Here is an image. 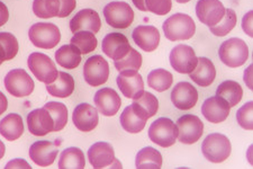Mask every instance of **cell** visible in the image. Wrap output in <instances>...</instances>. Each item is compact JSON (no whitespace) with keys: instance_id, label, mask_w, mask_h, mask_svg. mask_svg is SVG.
Here are the masks:
<instances>
[{"instance_id":"1","label":"cell","mask_w":253,"mask_h":169,"mask_svg":"<svg viewBox=\"0 0 253 169\" xmlns=\"http://www.w3.org/2000/svg\"><path fill=\"white\" fill-rule=\"evenodd\" d=\"M165 36L170 41L189 40L196 32V24L189 15L174 14L163 23Z\"/></svg>"},{"instance_id":"2","label":"cell","mask_w":253,"mask_h":169,"mask_svg":"<svg viewBox=\"0 0 253 169\" xmlns=\"http://www.w3.org/2000/svg\"><path fill=\"white\" fill-rule=\"evenodd\" d=\"M218 56L227 67L238 68L246 63L249 59V48L243 40L232 38L222 43Z\"/></svg>"},{"instance_id":"3","label":"cell","mask_w":253,"mask_h":169,"mask_svg":"<svg viewBox=\"0 0 253 169\" xmlns=\"http://www.w3.org/2000/svg\"><path fill=\"white\" fill-rule=\"evenodd\" d=\"M203 155L208 162L221 164L230 157L232 146L230 140L221 133L207 135L202 146Z\"/></svg>"},{"instance_id":"4","label":"cell","mask_w":253,"mask_h":169,"mask_svg":"<svg viewBox=\"0 0 253 169\" xmlns=\"http://www.w3.org/2000/svg\"><path fill=\"white\" fill-rule=\"evenodd\" d=\"M31 42L36 48L50 50L60 43L61 33L59 27L51 23H36L28 32Z\"/></svg>"},{"instance_id":"5","label":"cell","mask_w":253,"mask_h":169,"mask_svg":"<svg viewBox=\"0 0 253 169\" xmlns=\"http://www.w3.org/2000/svg\"><path fill=\"white\" fill-rule=\"evenodd\" d=\"M149 138L154 144L162 148L173 146L178 138V127L168 117H160L151 124Z\"/></svg>"},{"instance_id":"6","label":"cell","mask_w":253,"mask_h":169,"mask_svg":"<svg viewBox=\"0 0 253 169\" xmlns=\"http://www.w3.org/2000/svg\"><path fill=\"white\" fill-rule=\"evenodd\" d=\"M28 68L36 79L44 84H51L59 75L54 62L50 56L41 52H34L30 55L27 60Z\"/></svg>"},{"instance_id":"7","label":"cell","mask_w":253,"mask_h":169,"mask_svg":"<svg viewBox=\"0 0 253 169\" xmlns=\"http://www.w3.org/2000/svg\"><path fill=\"white\" fill-rule=\"evenodd\" d=\"M106 22L113 28L124 30L130 26L134 20V11L127 2L113 1L104 8Z\"/></svg>"},{"instance_id":"8","label":"cell","mask_w":253,"mask_h":169,"mask_svg":"<svg viewBox=\"0 0 253 169\" xmlns=\"http://www.w3.org/2000/svg\"><path fill=\"white\" fill-rule=\"evenodd\" d=\"M7 92L15 97H26L34 90V81L24 69L10 70L5 77Z\"/></svg>"},{"instance_id":"9","label":"cell","mask_w":253,"mask_h":169,"mask_svg":"<svg viewBox=\"0 0 253 169\" xmlns=\"http://www.w3.org/2000/svg\"><path fill=\"white\" fill-rule=\"evenodd\" d=\"M109 77V64L101 56H92L85 61L84 67V78L92 87L104 85Z\"/></svg>"},{"instance_id":"10","label":"cell","mask_w":253,"mask_h":169,"mask_svg":"<svg viewBox=\"0 0 253 169\" xmlns=\"http://www.w3.org/2000/svg\"><path fill=\"white\" fill-rule=\"evenodd\" d=\"M178 140L185 144H194L202 138L204 124L202 119L194 114H186L177 121Z\"/></svg>"},{"instance_id":"11","label":"cell","mask_w":253,"mask_h":169,"mask_svg":"<svg viewBox=\"0 0 253 169\" xmlns=\"http://www.w3.org/2000/svg\"><path fill=\"white\" fill-rule=\"evenodd\" d=\"M170 64L175 71L182 75L190 73L196 68L198 57L194 49L186 44H179L170 52Z\"/></svg>"},{"instance_id":"12","label":"cell","mask_w":253,"mask_h":169,"mask_svg":"<svg viewBox=\"0 0 253 169\" xmlns=\"http://www.w3.org/2000/svg\"><path fill=\"white\" fill-rule=\"evenodd\" d=\"M88 158L91 166L96 169L118 167L122 168V165L115 158V152L112 144L107 142H97L89 148Z\"/></svg>"},{"instance_id":"13","label":"cell","mask_w":253,"mask_h":169,"mask_svg":"<svg viewBox=\"0 0 253 169\" xmlns=\"http://www.w3.org/2000/svg\"><path fill=\"white\" fill-rule=\"evenodd\" d=\"M225 9L219 0H199L196 5V15L203 24L211 27L221 22Z\"/></svg>"},{"instance_id":"14","label":"cell","mask_w":253,"mask_h":169,"mask_svg":"<svg viewBox=\"0 0 253 169\" xmlns=\"http://www.w3.org/2000/svg\"><path fill=\"white\" fill-rule=\"evenodd\" d=\"M117 86L122 94L129 100H135L144 92V82L136 70H123L117 77Z\"/></svg>"},{"instance_id":"15","label":"cell","mask_w":253,"mask_h":169,"mask_svg":"<svg viewBox=\"0 0 253 169\" xmlns=\"http://www.w3.org/2000/svg\"><path fill=\"white\" fill-rule=\"evenodd\" d=\"M28 131L36 137H44L54 131V122L51 114L44 109L32 111L26 117Z\"/></svg>"},{"instance_id":"16","label":"cell","mask_w":253,"mask_h":169,"mask_svg":"<svg viewBox=\"0 0 253 169\" xmlns=\"http://www.w3.org/2000/svg\"><path fill=\"white\" fill-rule=\"evenodd\" d=\"M103 52L114 61L121 60L130 51L128 39L122 33H109L103 40Z\"/></svg>"},{"instance_id":"17","label":"cell","mask_w":253,"mask_h":169,"mask_svg":"<svg viewBox=\"0 0 253 169\" xmlns=\"http://www.w3.org/2000/svg\"><path fill=\"white\" fill-rule=\"evenodd\" d=\"M171 101L180 111H187L195 107L198 102V90L187 81H180L175 85L171 93Z\"/></svg>"},{"instance_id":"18","label":"cell","mask_w":253,"mask_h":169,"mask_svg":"<svg viewBox=\"0 0 253 169\" xmlns=\"http://www.w3.org/2000/svg\"><path fill=\"white\" fill-rule=\"evenodd\" d=\"M95 102L97 111L105 116H114L116 115L121 109L122 100L116 90L112 88H103L99 89L95 94Z\"/></svg>"},{"instance_id":"19","label":"cell","mask_w":253,"mask_h":169,"mask_svg":"<svg viewBox=\"0 0 253 169\" xmlns=\"http://www.w3.org/2000/svg\"><path fill=\"white\" fill-rule=\"evenodd\" d=\"M72 121L77 129L81 132H90L96 129L99 122L98 111L90 104L83 103L73 111Z\"/></svg>"},{"instance_id":"20","label":"cell","mask_w":253,"mask_h":169,"mask_svg":"<svg viewBox=\"0 0 253 169\" xmlns=\"http://www.w3.org/2000/svg\"><path fill=\"white\" fill-rule=\"evenodd\" d=\"M231 106L219 96L207 98L202 106V113L207 121L211 123H222L225 121L230 114Z\"/></svg>"},{"instance_id":"21","label":"cell","mask_w":253,"mask_h":169,"mask_svg":"<svg viewBox=\"0 0 253 169\" xmlns=\"http://www.w3.org/2000/svg\"><path fill=\"white\" fill-rule=\"evenodd\" d=\"M101 20L99 14L93 9H83L70 20V30L75 34L81 31H88L96 34L100 31Z\"/></svg>"},{"instance_id":"22","label":"cell","mask_w":253,"mask_h":169,"mask_svg":"<svg viewBox=\"0 0 253 169\" xmlns=\"http://www.w3.org/2000/svg\"><path fill=\"white\" fill-rule=\"evenodd\" d=\"M58 154V146L51 141H36L30 148L31 159L41 167L51 166Z\"/></svg>"},{"instance_id":"23","label":"cell","mask_w":253,"mask_h":169,"mask_svg":"<svg viewBox=\"0 0 253 169\" xmlns=\"http://www.w3.org/2000/svg\"><path fill=\"white\" fill-rule=\"evenodd\" d=\"M132 36L137 47L145 52L154 51L160 43V32L154 26H137Z\"/></svg>"},{"instance_id":"24","label":"cell","mask_w":253,"mask_h":169,"mask_svg":"<svg viewBox=\"0 0 253 169\" xmlns=\"http://www.w3.org/2000/svg\"><path fill=\"white\" fill-rule=\"evenodd\" d=\"M191 80L201 87H207L213 84L216 78L214 63L208 57H198L196 68L189 73Z\"/></svg>"},{"instance_id":"25","label":"cell","mask_w":253,"mask_h":169,"mask_svg":"<svg viewBox=\"0 0 253 169\" xmlns=\"http://www.w3.org/2000/svg\"><path fill=\"white\" fill-rule=\"evenodd\" d=\"M47 93L58 98H67L75 92V79L67 72L59 71V75L54 81L46 86Z\"/></svg>"},{"instance_id":"26","label":"cell","mask_w":253,"mask_h":169,"mask_svg":"<svg viewBox=\"0 0 253 169\" xmlns=\"http://www.w3.org/2000/svg\"><path fill=\"white\" fill-rule=\"evenodd\" d=\"M24 133L23 118L20 115L11 113L0 121V135L8 141H15Z\"/></svg>"},{"instance_id":"27","label":"cell","mask_w":253,"mask_h":169,"mask_svg":"<svg viewBox=\"0 0 253 169\" xmlns=\"http://www.w3.org/2000/svg\"><path fill=\"white\" fill-rule=\"evenodd\" d=\"M133 109L140 115L141 117L145 118L148 121L149 118L153 117L157 114L159 109V101L153 94L149 92H143L141 96H138L135 100H133Z\"/></svg>"},{"instance_id":"28","label":"cell","mask_w":253,"mask_h":169,"mask_svg":"<svg viewBox=\"0 0 253 169\" xmlns=\"http://www.w3.org/2000/svg\"><path fill=\"white\" fill-rule=\"evenodd\" d=\"M162 155L152 147H145L136 155L135 167L138 169H159L162 167Z\"/></svg>"},{"instance_id":"29","label":"cell","mask_w":253,"mask_h":169,"mask_svg":"<svg viewBox=\"0 0 253 169\" xmlns=\"http://www.w3.org/2000/svg\"><path fill=\"white\" fill-rule=\"evenodd\" d=\"M55 61L64 69H76L81 63V53L75 45H63L55 52Z\"/></svg>"},{"instance_id":"30","label":"cell","mask_w":253,"mask_h":169,"mask_svg":"<svg viewBox=\"0 0 253 169\" xmlns=\"http://www.w3.org/2000/svg\"><path fill=\"white\" fill-rule=\"evenodd\" d=\"M121 125L128 133H140L141 131L144 130L146 119L141 117L134 111L132 105H128L126 106L121 115Z\"/></svg>"},{"instance_id":"31","label":"cell","mask_w":253,"mask_h":169,"mask_svg":"<svg viewBox=\"0 0 253 169\" xmlns=\"http://www.w3.org/2000/svg\"><path fill=\"white\" fill-rule=\"evenodd\" d=\"M216 96L222 97L225 100L228 105L233 107L238 105L243 97V89L239 82L233 80H226L222 82L216 90Z\"/></svg>"},{"instance_id":"32","label":"cell","mask_w":253,"mask_h":169,"mask_svg":"<svg viewBox=\"0 0 253 169\" xmlns=\"http://www.w3.org/2000/svg\"><path fill=\"white\" fill-rule=\"evenodd\" d=\"M84 155L79 148H68L60 156L59 168L61 169H84Z\"/></svg>"},{"instance_id":"33","label":"cell","mask_w":253,"mask_h":169,"mask_svg":"<svg viewBox=\"0 0 253 169\" xmlns=\"http://www.w3.org/2000/svg\"><path fill=\"white\" fill-rule=\"evenodd\" d=\"M173 82V76L166 69H156L148 76V84L159 93L168 90Z\"/></svg>"},{"instance_id":"34","label":"cell","mask_w":253,"mask_h":169,"mask_svg":"<svg viewBox=\"0 0 253 169\" xmlns=\"http://www.w3.org/2000/svg\"><path fill=\"white\" fill-rule=\"evenodd\" d=\"M19 50L18 41L13 34L7 32L0 33V61H9L17 56Z\"/></svg>"},{"instance_id":"35","label":"cell","mask_w":253,"mask_h":169,"mask_svg":"<svg viewBox=\"0 0 253 169\" xmlns=\"http://www.w3.org/2000/svg\"><path fill=\"white\" fill-rule=\"evenodd\" d=\"M71 44L78 49L81 55H88L96 50L98 41L93 33L88 31H81L75 33L71 39Z\"/></svg>"},{"instance_id":"36","label":"cell","mask_w":253,"mask_h":169,"mask_svg":"<svg viewBox=\"0 0 253 169\" xmlns=\"http://www.w3.org/2000/svg\"><path fill=\"white\" fill-rule=\"evenodd\" d=\"M48 113L51 114L54 122V132H59L64 129L68 123V109L63 103L60 102H48L44 106Z\"/></svg>"},{"instance_id":"37","label":"cell","mask_w":253,"mask_h":169,"mask_svg":"<svg viewBox=\"0 0 253 169\" xmlns=\"http://www.w3.org/2000/svg\"><path fill=\"white\" fill-rule=\"evenodd\" d=\"M60 0H34L33 11L39 18H53L60 11Z\"/></svg>"},{"instance_id":"38","label":"cell","mask_w":253,"mask_h":169,"mask_svg":"<svg viewBox=\"0 0 253 169\" xmlns=\"http://www.w3.org/2000/svg\"><path fill=\"white\" fill-rule=\"evenodd\" d=\"M236 25V14L233 9L226 8L225 15L223 16V18L218 24H216L215 26L210 27L211 32L214 35L222 38V36L227 35Z\"/></svg>"},{"instance_id":"39","label":"cell","mask_w":253,"mask_h":169,"mask_svg":"<svg viewBox=\"0 0 253 169\" xmlns=\"http://www.w3.org/2000/svg\"><path fill=\"white\" fill-rule=\"evenodd\" d=\"M142 65V56L135 49H130V51L126 55L123 59L115 61V68L118 71L123 70H136L138 71Z\"/></svg>"},{"instance_id":"40","label":"cell","mask_w":253,"mask_h":169,"mask_svg":"<svg viewBox=\"0 0 253 169\" xmlns=\"http://www.w3.org/2000/svg\"><path fill=\"white\" fill-rule=\"evenodd\" d=\"M253 103L249 102L246 105H243L236 113V119L240 126H242L246 130L253 129V116H252Z\"/></svg>"},{"instance_id":"41","label":"cell","mask_w":253,"mask_h":169,"mask_svg":"<svg viewBox=\"0 0 253 169\" xmlns=\"http://www.w3.org/2000/svg\"><path fill=\"white\" fill-rule=\"evenodd\" d=\"M146 10L156 15H167L172 8V0H145Z\"/></svg>"},{"instance_id":"42","label":"cell","mask_w":253,"mask_h":169,"mask_svg":"<svg viewBox=\"0 0 253 169\" xmlns=\"http://www.w3.org/2000/svg\"><path fill=\"white\" fill-rule=\"evenodd\" d=\"M60 2H61V7L58 14V17L60 18L68 17V16L76 9V6H77L76 0H60Z\"/></svg>"},{"instance_id":"43","label":"cell","mask_w":253,"mask_h":169,"mask_svg":"<svg viewBox=\"0 0 253 169\" xmlns=\"http://www.w3.org/2000/svg\"><path fill=\"white\" fill-rule=\"evenodd\" d=\"M252 17H253V13L252 11H249V13L244 16L243 20H242V27L243 31L247 33V34L252 38L253 36V31H252Z\"/></svg>"},{"instance_id":"44","label":"cell","mask_w":253,"mask_h":169,"mask_svg":"<svg viewBox=\"0 0 253 169\" xmlns=\"http://www.w3.org/2000/svg\"><path fill=\"white\" fill-rule=\"evenodd\" d=\"M8 18H9V10L5 3L0 1V27L5 25L8 22Z\"/></svg>"},{"instance_id":"45","label":"cell","mask_w":253,"mask_h":169,"mask_svg":"<svg viewBox=\"0 0 253 169\" xmlns=\"http://www.w3.org/2000/svg\"><path fill=\"white\" fill-rule=\"evenodd\" d=\"M6 168H28L31 169V165L26 163L24 159H14L6 165Z\"/></svg>"},{"instance_id":"46","label":"cell","mask_w":253,"mask_h":169,"mask_svg":"<svg viewBox=\"0 0 253 169\" xmlns=\"http://www.w3.org/2000/svg\"><path fill=\"white\" fill-rule=\"evenodd\" d=\"M7 107H8L7 97L1 92H0V115L6 112Z\"/></svg>"},{"instance_id":"47","label":"cell","mask_w":253,"mask_h":169,"mask_svg":"<svg viewBox=\"0 0 253 169\" xmlns=\"http://www.w3.org/2000/svg\"><path fill=\"white\" fill-rule=\"evenodd\" d=\"M132 1L138 10L148 11V10H146V7H145V0H132Z\"/></svg>"},{"instance_id":"48","label":"cell","mask_w":253,"mask_h":169,"mask_svg":"<svg viewBox=\"0 0 253 169\" xmlns=\"http://www.w3.org/2000/svg\"><path fill=\"white\" fill-rule=\"evenodd\" d=\"M5 151H6L5 144H3L2 141H0V159H1L2 157L5 156Z\"/></svg>"},{"instance_id":"49","label":"cell","mask_w":253,"mask_h":169,"mask_svg":"<svg viewBox=\"0 0 253 169\" xmlns=\"http://www.w3.org/2000/svg\"><path fill=\"white\" fill-rule=\"evenodd\" d=\"M175 1L179 2V3H186V2L190 1V0H175Z\"/></svg>"},{"instance_id":"50","label":"cell","mask_w":253,"mask_h":169,"mask_svg":"<svg viewBox=\"0 0 253 169\" xmlns=\"http://www.w3.org/2000/svg\"><path fill=\"white\" fill-rule=\"evenodd\" d=\"M1 63H2V62H1V61H0V65H1Z\"/></svg>"}]
</instances>
